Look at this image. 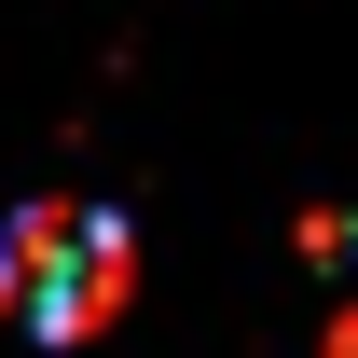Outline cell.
<instances>
[{
    "mask_svg": "<svg viewBox=\"0 0 358 358\" xmlns=\"http://www.w3.org/2000/svg\"><path fill=\"white\" fill-rule=\"evenodd\" d=\"M124 289H138V248H124L110 207L42 193V207L0 221V317H14V331H42V345H96V331L124 317Z\"/></svg>",
    "mask_w": 358,
    "mask_h": 358,
    "instance_id": "cell-1",
    "label": "cell"
},
{
    "mask_svg": "<svg viewBox=\"0 0 358 358\" xmlns=\"http://www.w3.org/2000/svg\"><path fill=\"white\" fill-rule=\"evenodd\" d=\"M317 358H358V317H331V345H317Z\"/></svg>",
    "mask_w": 358,
    "mask_h": 358,
    "instance_id": "cell-2",
    "label": "cell"
}]
</instances>
